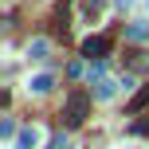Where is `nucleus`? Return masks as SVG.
I'll use <instances>...</instances> for the list:
<instances>
[{"mask_svg": "<svg viewBox=\"0 0 149 149\" xmlns=\"http://www.w3.org/2000/svg\"><path fill=\"white\" fill-rule=\"evenodd\" d=\"M145 106H149V86H145V90H137V94H134V102H130V114H141Z\"/></svg>", "mask_w": 149, "mask_h": 149, "instance_id": "obj_8", "label": "nucleus"}, {"mask_svg": "<svg viewBox=\"0 0 149 149\" xmlns=\"http://www.w3.org/2000/svg\"><path fill=\"white\" fill-rule=\"evenodd\" d=\"M114 90H118V82H114V79L94 82V98H114Z\"/></svg>", "mask_w": 149, "mask_h": 149, "instance_id": "obj_6", "label": "nucleus"}, {"mask_svg": "<svg viewBox=\"0 0 149 149\" xmlns=\"http://www.w3.org/2000/svg\"><path fill=\"white\" fill-rule=\"evenodd\" d=\"M134 134H141V137H145V134H149V122H134Z\"/></svg>", "mask_w": 149, "mask_h": 149, "instance_id": "obj_12", "label": "nucleus"}, {"mask_svg": "<svg viewBox=\"0 0 149 149\" xmlns=\"http://www.w3.org/2000/svg\"><path fill=\"white\" fill-rule=\"evenodd\" d=\"M39 141V134H36V126H28V130H20V149H36Z\"/></svg>", "mask_w": 149, "mask_h": 149, "instance_id": "obj_7", "label": "nucleus"}, {"mask_svg": "<svg viewBox=\"0 0 149 149\" xmlns=\"http://www.w3.org/2000/svg\"><path fill=\"white\" fill-rule=\"evenodd\" d=\"M126 39H130V43H145V39H149V20L126 24Z\"/></svg>", "mask_w": 149, "mask_h": 149, "instance_id": "obj_3", "label": "nucleus"}, {"mask_svg": "<svg viewBox=\"0 0 149 149\" xmlns=\"http://www.w3.org/2000/svg\"><path fill=\"white\" fill-rule=\"evenodd\" d=\"M47 51H51L47 39H31V43H28V55H31V59H47Z\"/></svg>", "mask_w": 149, "mask_h": 149, "instance_id": "obj_5", "label": "nucleus"}, {"mask_svg": "<svg viewBox=\"0 0 149 149\" xmlns=\"http://www.w3.org/2000/svg\"><path fill=\"white\" fill-rule=\"evenodd\" d=\"M51 86H55V79H51V74H36V79L28 82V90H31V94H47Z\"/></svg>", "mask_w": 149, "mask_h": 149, "instance_id": "obj_4", "label": "nucleus"}, {"mask_svg": "<svg viewBox=\"0 0 149 149\" xmlns=\"http://www.w3.org/2000/svg\"><path fill=\"white\" fill-rule=\"evenodd\" d=\"M47 149H74V145H71V137H67V134H55Z\"/></svg>", "mask_w": 149, "mask_h": 149, "instance_id": "obj_10", "label": "nucleus"}, {"mask_svg": "<svg viewBox=\"0 0 149 149\" xmlns=\"http://www.w3.org/2000/svg\"><path fill=\"white\" fill-rule=\"evenodd\" d=\"M110 47H114L110 36H86V39H82V55H86L90 63H94V59H106V55H110Z\"/></svg>", "mask_w": 149, "mask_h": 149, "instance_id": "obj_2", "label": "nucleus"}, {"mask_svg": "<svg viewBox=\"0 0 149 149\" xmlns=\"http://www.w3.org/2000/svg\"><path fill=\"white\" fill-rule=\"evenodd\" d=\"M130 67H134V71H149V55H145V51L130 55Z\"/></svg>", "mask_w": 149, "mask_h": 149, "instance_id": "obj_9", "label": "nucleus"}, {"mask_svg": "<svg viewBox=\"0 0 149 149\" xmlns=\"http://www.w3.org/2000/svg\"><path fill=\"white\" fill-rule=\"evenodd\" d=\"M86 110H90V94L86 90H71L67 94V110H63V118H67V126H82L86 122Z\"/></svg>", "mask_w": 149, "mask_h": 149, "instance_id": "obj_1", "label": "nucleus"}, {"mask_svg": "<svg viewBox=\"0 0 149 149\" xmlns=\"http://www.w3.org/2000/svg\"><path fill=\"white\" fill-rule=\"evenodd\" d=\"M102 4H106V0H82V12H86V16H98Z\"/></svg>", "mask_w": 149, "mask_h": 149, "instance_id": "obj_11", "label": "nucleus"}]
</instances>
